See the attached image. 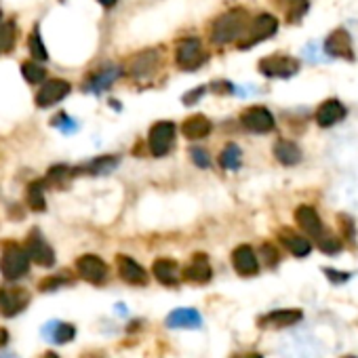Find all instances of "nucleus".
<instances>
[{
	"label": "nucleus",
	"instance_id": "f257e3e1",
	"mask_svg": "<svg viewBox=\"0 0 358 358\" xmlns=\"http://www.w3.org/2000/svg\"><path fill=\"white\" fill-rule=\"evenodd\" d=\"M249 22V13L245 9H230L211 24L209 40L215 47H226L230 42H236L245 34Z\"/></svg>",
	"mask_w": 358,
	"mask_h": 358
},
{
	"label": "nucleus",
	"instance_id": "f03ea898",
	"mask_svg": "<svg viewBox=\"0 0 358 358\" xmlns=\"http://www.w3.org/2000/svg\"><path fill=\"white\" fill-rule=\"evenodd\" d=\"M30 255L24 245L17 243H5L3 253H0V274L9 282H15L24 278L30 272Z\"/></svg>",
	"mask_w": 358,
	"mask_h": 358
},
{
	"label": "nucleus",
	"instance_id": "7ed1b4c3",
	"mask_svg": "<svg viewBox=\"0 0 358 358\" xmlns=\"http://www.w3.org/2000/svg\"><path fill=\"white\" fill-rule=\"evenodd\" d=\"M209 59V53L202 47V40L198 36H186L177 40L175 44V65L184 72H196L200 65H204Z\"/></svg>",
	"mask_w": 358,
	"mask_h": 358
},
{
	"label": "nucleus",
	"instance_id": "20e7f679",
	"mask_svg": "<svg viewBox=\"0 0 358 358\" xmlns=\"http://www.w3.org/2000/svg\"><path fill=\"white\" fill-rule=\"evenodd\" d=\"M276 32H278V19L274 15H270V13H261V15H257L255 19L249 22L245 34L236 40V44H238L241 51H247V49L272 38Z\"/></svg>",
	"mask_w": 358,
	"mask_h": 358
},
{
	"label": "nucleus",
	"instance_id": "39448f33",
	"mask_svg": "<svg viewBox=\"0 0 358 358\" xmlns=\"http://www.w3.org/2000/svg\"><path fill=\"white\" fill-rule=\"evenodd\" d=\"M177 141V127L171 120H158L148 131V150L152 156L163 158L167 156Z\"/></svg>",
	"mask_w": 358,
	"mask_h": 358
},
{
	"label": "nucleus",
	"instance_id": "423d86ee",
	"mask_svg": "<svg viewBox=\"0 0 358 358\" xmlns=\"http://www.w3.org/2000/svg\"><path fill=\"white\" fill-rule=\"evenodd\" d=\"M259 72L266 79H291L300 72V61L291 55H268L259 59Z\"/></svg>",
	"mask_w": 358,
	"mask_h": 358
},
{
	"label": "nucleus",
	"instance_id": "0eeeda50",
	"mask_svg": "<svg viewBox=\"0 0 358 358\" xmlns=\"http://www.w3.org/2000/svg\"><path fill=\"white\" fill-rule=\"evenodd\" d=\"M122 74H124V72H122L120 65H116V63H106V65L93 70L91 74L85 79L83 91H85V93H93V95H101V93L108 91Z\"/></svg>",
	"mask_w": 358,
	"mask_h": 358
},
{
	"label": "nucleus",
	"instance_id": "6e6552de",
	"mask_svg": "<svg viewBox=\"0 0 358 358\" xmlns=\"http://www.w3.org/2000/svg\"><path fill=\"white\" fill-rule=\"evenodd\" d=\"M163 65V53L161 49H148L137 53L131 61H129V74L137 81L150 79L154 76L158 67Z\"/></svg>",
	"mask_w": 358,
	"mask_h": 358
},
{
	"label": "nucleus",
	"instance_id": "1a4fd4ad",
	"mask_svg": "<svg viewBox=\"0 0 358 358\" xmlns=\"http://www.w3.org/2000/svg\"><path fill=\"white\" fill-rule=\"evenodd\" d=\"M26 251L30 255V261H34L40 268H51L55 266V251L49 245V241L42 236V232L38 228L30 230L28 238H26Z\"/></svg>",
	"mask_w": 358,
	"mask_h": 358
},
{
	"label": "nucleus",
	"instance_id": "9d476101",
	"mask_svg": "<svg viewBox=\"0 0 358 358\" xmlns=\"http://www.w3.org/2000/svg\"><path fill=\"white\" fill-rule=\"evenodd\" d=\"M241 124L249 131V133H257V135H266L272 133L276 127V118L274 114L263 108V106H251L241 114Z\"/></svg>",
	"mask_w": 358,
	"mask_h": 358
},
{
	"label": "nucleus",
	"instance_id": "9b49d317",
	"mask_svg": "<svg viewBox=\"0 0 358 358\" xmlns=\"http://www.w3.org/2000/svg\"><path fill=\"white\" fill-rule=\"evenodd\" d=\"M30 304V293L24 286H0V316H17Z\"/></svg>",
	"mask_w": 358,
	"mask_h": 358
},
{
	"label": "nucleus",
	"instance_id": "f8f14e48",
	"mask_svg": "<svg viewBox=\"0 0 358 358\" xmlns=\"http://www.w3.org/2000/svg\"><path fill=\"white\" fill-rule=\"evenodd\" d=\"M72 93V85L63 79H51V81H44L34 97L36 106L38 108H53L57 106L59 101H63L67 95Z\"/></svg>",
	"mask_w": 358,
	"mask_h": 358
},
{
	"label": "nucleus",
	"instance_id": "ddd939ff",
	"mask_svg": "<svg viewBox=\"0 0 358 358\" xmlns=\"http://www.w3.org/2000/svg\"><path fill=\"white\" fill-rule=\"evenodd\" d=\"M295 222H298V226L304 230V234H306L308 238H312L314 243H318V241L327 234L325 224H323V220H320V215H318V211H316L312 204H300V206L295 209Z\"/></svg>",
	"mask_w": 358,
	"mask_h": 358
},
{
	"label": "nucleus",
	"instance_id": "4468645a",
	"mask_svg": "<svg viewBox=\"0 0 358 358\" xmlns=\"http://www.w3.org/2000/svg\"><path fill=\"white\" fill-rule=\"evenodd\" d=\"M76 272L83 280L91 284H104L108 280V263L93 253L81 255L76 259Z\"/></svg>",
	"mask_w": 358,
	"mask_h": 358
},
{
	"label": "nucleus",
	"instance_id": "2eb2a0df",
	"mask_svg": "<svg viewBox=\"0 0 358 358\" xmlns=\"http://www.w3.org/2000/svg\"><path fill=\"white\" fill-rule=\"evenodd\" d=\"M325 53L327 57H341V59H354V44L352 36L345 28L333 30L325 38Z\"/></svg>",
	"mask_w": 358,
	"mask_h": 358
},
{
	"label": "nucleus",
	"instance_id": "dca6fc26",
	"mask_svg": "<svg viewBox=\"0 0 358 358\" xmlns=\"http://www.w3.org/2000/svg\"><path fill=\"white\" fill-rule=\"evenodd\" d=\"M304 320V312L298 310V308H286V310H274V312H268L263 314L257 325L261 329H289L298 323Z\"/></svg>",
	"mask_w": 358,
	"mask_h": 358
},
{
	"label": "nucleus",
	"instance_id": "f3484780",
	"mask_svg": "<svg viewBox=\"0 0 358 358\" xmlns=\"http://www.w3.org/2000/svg\"><path fill=\"white\" fill-rule=\"evenodd\" d=\"M232 266H234L236 274H241L245 278L259 274V259L251 245H238L232 251Z\"/></svg>",
	"mask_w": 358,
	"mask_h": 358
},
{
	"label": "nucleus",
	"instance_id": "a211bd4d",
	"mask_svg": "<svg viewBox=\"0 0 358 358\" xmlns=\"http://www.w3.org/2000/svg\"><path fill=\"white\" fill-rule=\"evenodd\" d=\"M348 116V108L339 101V99H327L318 106L316 110V124L323 127V129H331L335 124H339L343 118Z\"/></svg>",
	"mask_w": 358,
	"mask_h": 358
},
{
	"label": "nucleus",
	"instance_id": "6ab92c4d",
	"mask_svg": "<svg viewBox=\"0 0 358 358\" xmlns=\"http://www.w3.org/2000/svg\"><path fill=\"white\" fill-rule=\"evenodd\" d=\"M278 241L282 243V247L289 251L291 255H295V257H308L310 253H312V241L308 238V236H304V234H298L295 230H291V228H282L280 232H278Z\"/></svg>",
	"mask_w": 358,
	"mask_h": 358
},
{
	"label": "nucleus",
	"instance_id": "aec40b11",
	"mask_svg": "<svg viewBox=\"0 0 358 358\" xmlns=\"http://www.w3.org/2000/svg\"><path fill=\"white\" fill-rule=\"evenodd\" d=\"M116 266H118V274L124 282L129 284H139L146 286L148 284V272L143 270L141 263H137L133 257L129 255H116Z\"/></svg>",
	"mask_w": 358,
	"mask_h": 358
},
{
	"label": "nucleus",
	"instance_id": "412c9836",
	"mask_svg": "<svg viewBox=\"0 0 358 358\" xmlns=\"http://www.w3.org/2000/svg\"><path fill=\"white\" fill-rule=\"evenodd\" d=\"M42 337H44V341H49L53 345H63L76 337V327L70 323H63V320H49L42 327Z\"/></svg>",
	"mask_w": 358,
	"mask_h": 358
},
{
	"label": "nucleus",
	"instance_id": "4be33fe9",
	"mask_svg": "<svg viewBox=\"0 0 358 358\" xmlns=\"http://www.w3.org/2000/svg\"><path fill=\"white\" fill-rule=\"evenodd\" d=\"M211 278H213V268L209 263V257L204 253H196L184 270V280L194 284H204Z\"/></svg>",
	"mask_w": 358,
	"mask_h": 358
},
{
	"label": "nucleus",
	"instance_id": "5701e85b",
	"mask_svg": "<svg viewBox=\"0 0 358 358\" xmlns=\"http://www.w3.org/2000/svg\"><path fill=\"white\" fill-rule=\"evenodd\" d=\"M120 165V158L114 156V154H101V156H95L91 158L87 165L83 167H72L74 175L79 173H89V175H110L112 171H116V167Z\"/></svg>",
	"mask_w": 358,
	"mask_h": 358
},
{
	"label": "nucleus",
	"instance_id": "b1692460",
	"mask_svg": "<svg viewBox=\"0 0 358 358\" xmlns=\"http://www.w3.org/2000/svg\"><path fill=\"white\" fill-rule=\"evenodd\" d=\"M274 158L284 167H295L304 161L302 148L291 139H278L274 143Z\"/></svg>",
	"mask_w": 358,
	"mask_h": 358
},
{
	"label": "nucleus",
	"instance_id": "393cba45",
	"mask_svg": "<svg viewBox=\"0 0 358 358\" xmlns=\"http://www.w3.org/2000/svg\"><path fill=\"white\" fill-rule=\"evenodd\" d=\"M211 131H213V122L204 114H194V116L186 118L181 124V135L190 141L206 139L211 135Z\"/></svg>",
	"mask_w": 358,
	"mask_h": 358
},
{
	"label": "nucleus",
	"instance_id": "a878e982",
	"mask_svg": "<svg viewBox=\"0 0 358 358\" xmlns=\"http://www.w3.org/2000/svg\"><path fill=\"white\" fill-rule=\"evenodd\" d=\"M167 327H171V329H200L202 316L194 308H177L167 316Z\"/></svg>",
	"mask_w": 358,
	"mask_h": 358
},
{
	"label": "nucleus",
	"instance_id": "bb28decb",
	"mask_svg": "<svg viewBox=\"0 0 358 358\" xmlns=\"http://www.w3.org/2000/svg\"><path fill=\"white\" fill-rule=\"evenodd\" d=\"M154 278L165 286H177L179 284V266L173 259H156L152 266Z\"/></svg>",
	"mask_w": 358,
	"mask_h": 358
},
{
	"label": "nucleus",
	"instance_id": "cd10ccee",
	"mask_svg": "<svg viewBox=\"0 0 358 358\" xmlns=\"http://www.w3.org/2000/svg\"><path fill=\"white\" fill-rule=\"evenodd\" d=\"M243 165V150L238 143L230 141L224 146L222 154H220V167L226 171H238Z\"/></svg>",
	"mask_w": 358,
	"mask_h": 358
},
{
	"label": "nucleus",
	"instance_id": "c85d7f7f",
	"mask_svg": "<svg viewBox=\"0 0 358 358\" xmlns=\"http://www.w3.org/2000/svg\"><path fill=\"white\" fill-rule=\"evenodd\" d=\"M44 190H47V184L44 179H38V181H32L26 190V202L32 211L36 213H42L47 209V198H44Z\"/></svg>",
	"mask_w": 358,
	"mask_h": 358
},
{
	"label": "nucleus",
	"instance_id": "c756f323",
	"mask_svg": "<svg viewBox=\"0 0 358 358\" xmlns=\"http://www.w3.org/2000/svg\"><path fill=\"white\" fill-rule=\"evenodd\" d=\"M17 42V24L13 19L0 22V55L13 51Z\"/></svg>",
	"mask_w": 358,
	"mask_h": 358
},
{
	"label": "nucleus",
	"instance_id": "7c9ffc66",
	"mask_svg": "<svg viewBox=\"0 0 358 358\" xmlns=\"http://www.w3.org/2000/svg\"><path fill=\"white\" fill-rule=\"evenodd\" d=\"M22 74L30 85H42L47 81V70L36 59H28L22 63Z\"/></svg>",
	"mask_w": 358,
	"mask_h": 358
},
{
	"label": "nucleus",
	"instance_id": "2f4dec72",
	"mask_svg": "<svg viewBox=\"0 0 358 358\" xmlns=\"http://www.w3.org/2000/svg\"><path fill=\"white\" fill-rule=\"evenodd\" d=\"M28 49L32 53V59H36V61H47L49 59V53H47V47H44L42 34H40V26H34V30L30 32Z\"/></svg>",
	"mask_w": 358,
	"mask_h": 358
},
{
	"label": "nucleus",
	"instance_id": "473e14b6",
	"mask_svg": "<svg viewBox=\"0 0 358 358\" xmlns=\"http://www.w3.org/2000/svg\"><path fill=\"white\" fill-rule=\"evenodd\" d=\"M70 177H74V171H72V167H67V165H55V167L49 169V173L44 177V184L47 186H61Z\"/></svg>",
	"mask_w": 358,
	"mask_h": 358
},
{
	"label": "nucleus",
	"instance_id": "72a5a7b5",
	"mask_svg": "<svg viewBox=\"0 0 358 358\" xmlns=\"http://www.w3.org/2000/svg\"><path fill=\"white\" fill-rule=\"evenodd\" d=\"M316 247L325 253V255H337L343 247H341V241L337 238V236H333V234H325L318 243H316Z\"/></svg>",
	"mask_w": 358,
	"mask_h": 358
},
{
	"label": "nucleus",
	"instance_id": "f704fd0d",
	"mask_svg": "<svg viewBox=\"0 0 358 358\" xmlns=\"http://www.w3.org/2000/svg\"><path fill=\"white\" fill-rule=\"evenodd\" d=\"M51 124L57 127L61 133H74V131H79V124L74 122V118H70L65 112H59V114L51 120Z\"/></svg>",
	"mask_w": 358,
	"mask_h": 358
},
{
	"label": "nucleus",
	"instance_id": "c9c22d12",
	"mask_svg": "<svg viewBox=\"0 0 358 358\" xmlns=\"http://www.w3.org/2000/svg\"><path fill=\"white\" fill-rule=\"evenodd\" d=\"M323 274L329 278L331 284H345L354 276L352 272H343V270H335V268H323Z\"/></svg>",
	"mask_w": 358,
	"mask_h": 358
},
{
	"label": "nucleus",
	"instance_id": "e433bc0d",
	"mask_svg": "<svg viewBox=\"0 0 358 358\" xmlns=\"http://www.w3.org/2000/svg\"><path fill=\"white\" fill-rule=\"evenodd\" d=\"M190 158L198 169H209L211 167V156L204 148H192L190 150Z\"/></svg>",
	"mask_w": 358,
	"mask_h": 358
},
{
	"label": "nucleus",
	"instance_id": "4c0bfd02",
	"mask_svg": "<svg viewBox=\"0 0 358 358\" xmlns=\"http://www.w3.org/2000/svg\"><path fill=\"white\" fill-rule=\"evenodd\" d=\"M261 257H263V263H266L268 268H274V266L280 261L278 249H276L274 245H270V243L261 245Z\"/></svg>",
	"mask_w": 358,
	"mask_h": 358
},
{
	"label": "nucleus",
	"instance_id": "58836bf2",
	"mask_svg": "<svg viewBox=\"0 0 358 358\" xmlns=\"http://www.w3.org/2000/svg\"><path fill=\"white\" fill-rule=\"evenodd\" d=\"M72 282V278H63V276H51V278H44L40 282V291H55L59 289L61 284H67Z\"/></svg>",
	"mask_w": 358,
	"mask_h": 358
},
{
	"label": "nucleus",
	"instance_id": "ea45409f",
	"mask_svg": "<svg viewBox=\"0 0 358 358\" xmlns=\"http://www.w3.org/2000/svg\"><path fill=\"white\" fill-rule=\"evenodd\" d=\"M209 91V87L206 85H198L196 89H192V91H188L186 95H184V104L186 106H194V104H198L202 97H204V93Z\"/></svg>",
	"mask_w": 358,
	"mask_h": 358
},
{
	"label": "nucleus",
	"instance_id": "a19ab883",
	"mask_svg": "<svg viewBox=\"0 0 358 358\" xmlns=\"http://www.w3.org/2000/svg\"><path fill=\"white\" fill-rule=\"evenodd\" d=\"M211 91L218 93V95H230V93H236V87L228 81H218L211 85Z\"/></svg>",
	"mask_w": 358,
	"mask_h": 358
},
{
	"label": "nucleus",
	"instance_id": "79ce46f5",
	"mask_svg": "<svg viewBox=\"0 0 358 358\" xmlns=\"http://www.w3.org/2000/svg\"><path fill=\"white\" fill-rule=\"evenodd\" d=\"M97 3H99V5H101L104 9H112V7H114V5L118 3V0H97Z\"/></svg>",
	"mask_w": 358,
	"mask_h": 358
},
{
	"label": "nucleus",
	"instance_id": "37998d69",
	"mask_svg": "<svg viewBox=\"0 0 358 358\" xmlns=\"http://www.w3.org/2000/svg\"><path fill=\"white\" fill-rule=\"evenodd\" d=\"M234 358H263V356L257 354V352H249V354H238V356H234Z\"/></svg>",
	"mask_w": 358,
	"mask_h": 358
},
{
	"label": "nucleus",
	"instance_id": "c03bdc74",
	"mask_svg": "<svg viewBox=\"0 0 358 358\" xmlns=\"http://www.w3.org/2000/svg\"><path fill=\"white\" fill-rule=\"evenodd\" d=\"M7 339H9L7 331H5V329H0V348H3V345L7 343Z\"/></svg>",
	"mask_w": 358,
	"mask_h": 358
},
{
	"label": "nucleus",
	"instance_id": "a18cd8bd",
	"mask_svg": "<svg viewBox=\"0 0 358 358\" xmlns=\"http://www.w3.org/2000/svg\"><path fill=\"white\" fill-rule=\"evenodd\" d=\"M0 358H17L13 352H3V354H0Z\"/></svg>",
	"mask_w": 358,
	"mask_h": 358
},
{
	"label": "nucleus",
	"instance_id": "49530a36",
	"mask_svg": "<svg viewBox=\"0 0 358 358\" xmlns=\"http://www.w3.org/2000/svg\"><path fill=\"white\" fill-rule=\"evenodd\" d=\"M42 358H59V356H57L55 352H47V354H44Z\"/></svg>",
	"mask_w": 358,
	"mask_h": 358
},
{
	"label": "nucleus",
	"instance_id": "de8ad7c7",
	"mask_svg": "<svg viewBox=\"0 0 358 358\" xmlns=\"http://www.w3.org/2000/svg\"><path fill=\"white\" fill-rule=\"evenodd\" d=\"M302 3H308V0H291V5H302Z\"/></svg>",
	"mask_w": 358,
	"mask_h": 358
},
{
	"label": "nucleus",
	"instance_id": "09e8293b",
	"mask_svg": "<svg viewBox=\"0 0 358 358\" xmlns=\"http://www.w3.org/2000/svg\"><path fill=\"white\" fill-rule=\"evenodd\" d=\"M341 358H358V356H354V354H348V356H341Z\"/></svg>",
	"mask_w": 358,
	"mask_h": 358
}]
</instances>
